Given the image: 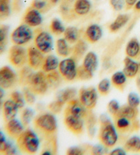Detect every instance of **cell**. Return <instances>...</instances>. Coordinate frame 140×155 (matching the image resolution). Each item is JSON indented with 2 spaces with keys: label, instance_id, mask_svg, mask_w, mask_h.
<instances>
[{
  "label": "cell",
  "instance_id": "1",
  "mask_svg": "<svg viewBox=\"0 0 140 155\" xmlns=\"http://www.w3.org/2000/svg\"><path fill=\"white\" fill-rule=\"evenodd\" d=\"M99 121L101 123V129L98 134L99 140L107 148H112L118 140V135L115 127L106 114L101 115Z\"/></svg>",
  "mask_w": 140,
  "mask_h": 155
},
{
  "label": "cell",
  "instance_id": "2",
  "mask_svg": "<svg viewBox=\"0 0 140 155\" xmlns=\"http://www.w3.org/2000/svg\"><path fill=\"white\" fill-rule=\"evenodd\" d=\"M17 145L21 151L28 154H35L40 148V140L33 130H26L17 138Z\"/></svg>",
  "mask_w": 140,
  "mask_h": 155
},
{
  "label": "cell",
  "instance_id": "3",
  "mask_svg": "<svg viewBox=\"0 0 140 155\" xmlns=\"http://www.w3.org/2000/svg\"><path fill=\"white\" fill-rule=\"evenodd\" d=\"M34 124L37 129L47 135L53 134L58 127L56 117L50 113L42 114L37 116L34 120Z\"/></svg>",
  "mask_w": 140,
  "mask_h": 155
},
{
  "label": "cell",
  "instance_id": "4",
  "mask_svg": "<svg viewBox=\"0 0 140 155\" xmlns=\"http://www.w3.org/2000/svg\"><path fill=\"white\" fill-rule=\"evenodd\" d=\"M34 36V32L31 27L26 25L25 23L18 25L10 36L12 42L15 45H23L30 42Z\"/></svg>",
  "mask_w": 140,
  "mask_h": 155
},
{
  "label": "cell",
  "instance_id": "5",
  "mask_svg": "<svg viewBox=\"0 0 140 155\" xmlns=\"http://www.w3.org/2000/svg\"><path fill=\"white\" fill-rule=\"evenodd\" d=\"M28 85L36 94H45L49 88L45 72L38 71L32 74Z\"/></svg>",
  "mask_w": 140,
  "mask_h": 155
},
{
  "label": "cell",
  "instance_id": "6",
  "mask_svg": "<svg viewBox=\"0 0 140 155\" xmlns=\"http://www.w3.org/2000/svg\"><path fill=\"white\" fill-rule=\"evenodd\" d=\"M77 68L75 60L73 58H66L60 61L58 71L64 79L71 81L77 78Z\"/></svg>",
  "mask_w": 140,
  "mask_h": 155
},
{
  "label": "cell",
  "instance_id": "7",
  "mask_svg": "<svg viewBox=\"0 0 140 155\" xmlns=\"http://www.w3.org/2000/svg\"><path fill=\"white\" fill-rule=\"evenodd\" d=\"M34 45L35 47L44 54L49 53L53 49V37L47 31H39L35 36Z\"/></svg>",
  "mask_w": 140,
  "mask_h": 155
},
{
  "label": "cell",
  "instance_id": "8",
  "mask_svg": "<svg viewBox=\"0 0 140 155\" xmlns=\"http://www.w3.org/2000/svg\"><path fill=\"white\" fill-rule=\"evenodd\" d=\"M79 100L89 110L95 107L98 101L97 91L95 87H83L79 90Z\"/></svg>",
  "mask_w": 140,
  "mask_h": 155
},
{
  "label": "cell",
  "instance_id": "9",
  "mask_svg": "<svg viewBox=\"0 0 140 155\" xmlns=\"http://www.w3.org/2000/svg\"><path fill=\"white\" fill-rule=\"evenodd\" d=\"M9 60L16 67H23L28 61V50L22 46L15 45L9 51Z\"/></svg>",
  "mask_w": 140,
  "mask_h": 155
},
{
  "label": "cell",
  "instance_id": "10",
  "mask_svg": "<svg viewBox=\"0 0 140 155\" xmlns=\"http://www.w3.org/2000/svg\"><path fill=\"white\" fill-rule=\"evenodd\" d=\"M17 80V74L10 66H5L0 69V85L4 89H9L14 86Z\"/></svg>",
  "mask_w": 140,
  "mask_h": 155
},
{
  "label": "cell",
  "instance_id": "11",
  "mask_svg": "<svg viewBox=\"0 0 140 155\" xmlns=\"http://www.w3.org/2000/svg\"><path fill=\"white\" fill-rule=\"evenodd\" d=\"M89 109H88L79 100L74 98L68 103L66 108L65 109L64 114L65 115H72V116L85 118L89 114Z\"/></svg>",
  "mask_w": 140,
  "mask_h": 155
},
{
  "label": "cell",
  "instance_id": "12",
  "mask_svg": "<svg viewBox=\"0 0 140 155\" xmlns=\"http://www.w3.org/2000/svg\"><path fill=\"white\" fill-rule=\"evenodd\" d=\"M44 53H42L36 47H30L28 49V63L29 67L34 70L42 67L45 60Z\"/></svg>",
  "mask_w": 140,
  "mask_h": 155
},
{
  "label": "cell",
  "instance_id": "13",
  "mask_svg": "<svg viewBox=\"0 0 140 155\" xmlns=\"http://www.w3.org/2000/svg\"><path fill=\"white\" fill-rule=\"evenodd\" d=\"M65 116L64 123L68 129L76 135H79L82 133L83 129H84L83 119L72 116V115H65Z\"/></svg>",
  "mask_w": 140,
  "mask_h": 155
},
{
  "label": "cell",
  "instance_id": "14",
  "mask_svg": "<svg viewBox=\"0 0 140 155\" xmlns=\"http://www.w3.org/2000/svg\"><path fill=\"white\" fill-rule=\"evenodd\" d=\"M24 23L31 28L39 26L42 22V17L39 10L31 7L27 10L23 17Z\"/></svg>",
  "mask_w": 140,
  "mask_h": 155
},
{
  "label": "cell",
  "instance_id": "15",
  "mask_svg": "<svg viewBox=\"0 0 140 155\" xmlns=\"http://www.w3.org/2000/svg\"><path fill=\"white\" fill-rule=\"evenodd\" d=\"M103 36V29L97 24L89 25L84 33L85 39L90 43H95L101 40Z\"/></svg>",
  "mask_w": 140,
  "mask_h": 155
},
{
  "label": "cell",
  "instance_id": "16",
  "mask_svg": "<svg viewBox=\"0 0 140 155\" xmlns=\"http://www.w3.org/2000/svg\"><path fill=\"white\" fill-rule=\"evenodd\" d=\"M6 130L10 137L17 139L24 131V125L20 120L14 118L7 121Z\"/></svg>",
  "mask_w": 140,
  "mask_h": 155
},
{
  "label": "cell",
  "instance_id": "17",
  "mask_svg": "<svg viewBox=\"0 0 140 155\" xmlns=\"http://www.w3.org/2000/svg\"><path fill=\"white\" fill-rule=\"evenodd\" d=\"M139 69V64L133 59L126 57L124 60L123 73L125 74L126 77L133 78L138 73Z\"/></svg>",
  "mask_w": 140,
  "mask_h": 155
},
{
  "label": "cell",
  "instance_id": "18",
  "mask_svg": "<svg viewBox=\"0 0 140 155\" xmlns=\"http://www.w3.org/2000/svg\"><path fill=\"white\" fill-rule=\"evenodd\" d=\"M18 106L12 99H9L5 101L3 103V110L4 117L6 121H8L16 117L18 110Z\"/></svg>",
  "mask_w": 140,
  "mask_h": 155
},
{
  "label": "cell",
  "instance_id": "19",
  "mask_svg": "<svg viewBox=\"0 0 140 155\" xmlns=\"http://www.w3.org/2000/svg\"><path fill=\"white\" fill-rule=\"evenodd\" d=\"M98 60L96 53L92 51L88 52L85 55L84 59H83L82 66L86 70H88L90 73L94 74V73H95L98 68Z\"/></svg>",
  "mask_w": 140,
  "mask_h": 155
},
{
  "label": "cell",
  "instance_id": "20",
  "mask_svg": "<svg viewBox=\"0 0 140 155\" xmlns=\"http://www.w3.org/2000/svg\"><path fill=\"white\" fill-rule=\"evenodd\" d=\"M92 8L90 0H75L73 11L75 15L83 16L89 13Z\"/></svg>",
  "mask_w": 140,
  "mask_h": 155
},
{
  "label": "cell",
  "instance_id": "21",
  "mask_svg": "<svg viewBox=\"0 0 140 155\" xmlns=\"http://www.w3.org/2000/svg\"><path fill=\"white\" fill-rule=\"evenodd\" d=\"M59 64L60 62L58 58L55 55H49L45 58L41 68L45 73H50L57 70L59 67Z\"/></svg>",
  "mask_w": 140,
  "mask_h": 155
},
{
  "label": "cell",
  "instance_id": "22",
  "mask_svg": "<svg viewBox=\"0 0 140 155\" xmlns=\"http://www.w3.org/2000/svg\"><path fill=\"white\" fill-rule=\"evenodd\" d=\"M77 95V90L74 87H67L60 90L56 96V100L60 101L63 104L68 103L75 98Z\"/></svg>",
  "mask_w": 140,
  "mask_h": 155
},
{
  "label": "cell",
  "instance_id": "23",
  "mask_svg": "<svg viewBox=\"0 0 140 155\" xmlns=\"http://www.w3.org/2000/svg\"><path fill=\"white\" fill-rule=\"evenodd\" d=\"M137 114H138V111H137V108L132 107L127 105L120 107L119 111L114 117L115 119L117 117H124L131 120H135L137 116Z\"/></svg>",
  "mask_w": 140,
  "mask_h": 155
},
{
  "label": "cell",
  "instance_id": "24",
  "mask_svg": "<svg viewBox=\"0 0 140 155\" xmlns=\"http://www.w3.org/2000/svg\"><path fill=\"white\" fill-rule=\"evenodd\" d=\"M125 53L127 57L136 58L140 55V43L137 39L133 38L128 42L126 46Z\"/></svg>",
  "mask_w": 140,
  "mask_h": 155
},
{
  "label": "cell",
  "instance_id": "25",
  "mask_svg": "<svg viewBox=\"0 0 140 155\" xmlns=\"http://www.w3.org/2000/svg\"><path fill=\"white\" fill-rule=\"evenodd\" d=\"M130 17L126 14H120L117 16L115 19L110 24L109 27V31L111 32H116L122 28L126 23L128 22Z\"/></svg>",
  "mask_w": 140,
  "mask_h": 155
},
{
  "label": "cell",
  "instance_id": "26",
  "mask_svg": "<svg viewBox=\"0 0 140 155\" xmlns=\"http://www.w3.org/2000/svg\"><path fill=\"white\" fill-rule=\"evenodd\" d=\"M80 32L76 27L70 26L66 28L64 32V38L69 44H75L79 40Z\"/></svg>",
  "mask_w": 140,
  "mask_h": 155
},
{
  "label": "cell",
  "instance_id": "27",
  "mask_svg": "<svg viewBox=\"0 0 140 155\" xmlns=\"http://www.w3.org/2000/svg\"><path fill=\"white\" fill-rule=\"evenodd\" d=\"M126 82V76L123 71H118L113 74L112 77V84L115 87L120 90H123Z\"/></svg>",
  "mask_w": 140,
  "mask_h": 155
},
{
  "label": "cell",
  "instance_id": "28",
  "mask_svg": "<svg viewBox=\"0 0 140 155\" xmlns=\"http://www.w3.org/2000/svg\"><path fill=\"white\" fill-rule=\"evenodd\" d=\"M46 77H47V81L49 87L55 89L61 84L62 77L61 76L59 72L56 71L50 72V73H48Z\"/></svg>",
  "mask_w": 140,
  "mask_h": 155
},
{
  "label": "cell",
  "instance_id": "29",
  "mask_svg": "<svg viewBox=\"0 0 140 155\" xmlns=\"http://www.w3.org/2000/svg\"><path fill=\"white\" fill-rule=\"evenodd\" d=\"M68 42L64 38L58 39L56 42V52L61 57H67L71 53Z\"/></svg>",
  "mask_w": 140,
  "mask_h": 155
},
{
  "label": "cell",
  "instance_id": "30",
  "mask_svg": "<svg viewBox=\"0 0 140 155\" xmlns=\"http://www.w3.org/2000/svg\"><path fill=\"white\" fill-rule=\"evenodd\" d=\"M88 45L86 42L83 40H79L75 45L72 49V55L75 60H79L87 51Z\"/></svg>",
  "mask_w": 140,
  "mask_h": 155
},
{
  "label": "cell",
  "instance_id": "31",
  "mask_svg": "<svg viewBox=\"0 0 140 155\" xmlns=\"http://www.w3.org/2000/svg\"><path fill=\"white\" fill-rule=\"evenodd\" d=\"M124 148L127 152H136L140 151V138L137 136H133L126 141Z\"/></svg>",
  "mask_w": 140,
  "mask_h": 155
},
{
  "label": "cell",
  "instance_id": "32",
  "mask_svg": "<svg viewBox=\"0 0 140 155\" xmlns=\"http://www.w3.org/2000/svg\"><path fill=\"white\" fill-rule=\"evenodd\" d=\"M131 120L124 117L115 118V126L120 132H126L131 129L132 127Z\"/></svg>",
  "mask_w": 140,
  "mask_h": 155
},
{
  "label": "cell",
  "instance_id": "33",
  "mask_svg": "<svg viewBox=\"0 0 140 155\" xmlns=\"http://www.w3.org/2000/svg\"><path fill=\"white\" fill-rule=\"evenodd\" d=\"M85 118L87 119V120H86V124H87L88 134L90 137H93L96 133V117L92 113L89 112V114L86 116Z\"/></svg>",
  "mask_w": 140,
  "mask_h": 155
},
{
  "label": "cell",
  "instance_id": "34",
  "mask_svg": "<svg viewBox=\"0 0 140 155\" xmlns=\"http://www.w3.org/2000/svg\"><path fill=\"white\" fill-rule=\"evenodd\" d=\"M49 28L51 31L55 35H60L62 34H64L66 29L61 21L57 18H53L52 21Z\"/></svg>",
  "mask_w": 140,
  "mask_h": 155
},
{
  "label": "cell",
  "instance_id": "35",
  "mask_svg": "<svg viewBox=\"0 0 140 155\" xmlns=\"http://www.w3.org/2000/svg\"><path fill=\"white\" fill-rule=\"evenodd\" d=\"M10 13V0H0V19H4L8 17Z\"/></svg>",
  "mask_w": 140,
  "mask_h": 155
},
{
  "label": "cell",
  "instance_id": "36",
  "mask_svg": "<svg viewBox=\"0 0 140 155\" xmlns=\"http://www.w3.org/2000/svg\"><path fill=\"white\" fill-rule=\"evenodd\" d=\"M34 111L31 108H25L21 112V121L22 122L24 126H28L30 124L33 119Z\"/></svg>",
  "mask_w": 140,
  "mask_h": 155
},
{
  "label": "cell",
  "instance_id": "37",
  "mask_svg": "<svg viewBox=\"0 0 140 155\" xmlns=\"http://www.w3.org/2000/svg\"><path fill=\"white\" fill-rule=\"evenodd\" d=\"M33 73L34 72L32 71V68L31 67H29H29H24L20 73L21 84L25 85H28L29 79H30Z\"/></svg>",
  "mask_w": 140,
  "mask_h": 155
},
{
  "label": "cell",
  "instance_id": "38",
  "mask_svg": "<svg viewBox=\"0 0 140 155\" xmlns=\"http://www.w3.org/2000/svg\"><path fill=\"white\" fill-rule=\"evenodd\" d=\"M110 87H111V82L108 79H103L98 83L97 89L98 92L102 95H107L109 94Z\"/></svg>",
  "mask_w": 140,
  "mask_h": 155
},
{
  "label": "cell",
  "instance_id": "39",
  "mask_svg": "<svg viewBox=\"0 0 140 155\" xmlns=\"http://www.w3.org/2000/svg\"><path fill=\"white\" fill-rule=\"evenodd\" d=\"M11 99L14 101L16 105L18 106L19 109H22L24 107L25 104V98L23 97V94L18 91L13 92L11 94Z\"/></svg>",
  "mask_w": 140,
  "mask_h": 155
},
{
  "label": "cell",
  "instance_id": "40",
  "mask_svg": "<svg viewBox=\"0 0 140 155\" xmlns=\"http://www.w3.org/2000/svg\"><path fill=\"white\" fill-rule=\"evenodd\" d=\"M70 4H71V2L63 0L62 3L61 4L60 6V13L64 18H71V17H72V11H73V8H72V9L71 8Z\"/></svg>",
  "mask_w": 140,
  "mask_h": 155
},
{
  "label": "cell",
  "instance_id": "41",
  "mask_svg": "<svg viewBox=\"0 0 140 155\" xmlns=\"http://www.w3.org/2000/svg\"><path fill=\"white\" fill-rule=\"evenodd\" d=\"M23 97L25 98V102L29 104V105H33L36 101V97H35V93L30 90V88L25 87L24 88L23 92Z\"/></svg>",
  "mask_w": 140,
  "mask_h": 155
},
{
  "label": "cell",
  "instance_id": "42",
  "mask_svg": "<svg viewBox=\"0 0 140 155\" xmlns=\"http://www.w3.org/2000/svg\"><path fill=\"white\" fill-rule=\"evenodd\" d=\"M127 103L129 106L137 108L140 104V98L139 95L135 92H130L127 97Z\"/></svg>",
  "mask_w": 140,
  "mask_h": 155
},
{
  "label": "cell",
  "instance_id": "43",
  "mask_svg": "<svg viewBox=\"0 0 140 155\" xmlns=\"http://www.w3.org/2000/svg\"><path fill=\"white\" fill-rule=\"evenodd\" d=\"M92 77H93V73H92L90 71L86 70L83 66H80V67L77 68V77L78 79H82V80H88V79H90Z\"/></svg>",
  "mask_w": 140,
  "mask_h": 155
},
{
  "label": "cell",
  "instance_id": "44",
  "mask_svg": "<svg viewBox=\"0 0 140 155\" xmlns=\"http://www.w3.org/2000/svg\"><path fill=\"white\" fill-rule=\"evenodd\" d=\"M49 4H52L49 0H33L32 3V7L34 9L41 11L45 10Z\"/></svg>",
  "mask_w": 140,
  "mask_h": 155
},
{
  "label": "cell",
  "instance_id": "45",
  "mask_svg": "<svg viewBox=\"0 0 140 155\" xmlns=\"http://www.w3.org/2000/svg\"><path fill=\"white\" fill-rule=\"evenodd\" d=\"M64 105V104L61 103L60 101L55 100V101H53L52 103H51L48 107H49V110L52 111L53 114H57L60 113L62 111Z\"/></svg>",
  "mask_w": 140,
  "mask_h": 155
},
{
  "label": "cell",
  "instance_id": "46",
  "mask_svg": "<svg viewBox=\"0 0 140 155\" xmlns=\"http://www.w3.org/2000/svg\"><path fill=\"white\" fill-rule=\"evenodd\" d=\"M120 108V106L119 105V103L116 100H112L111 101H109L108 105H107V109H108L109 113L114 116L118 113Z\"/></svg>",
  "mask_w": 140,
  "mask_h": 155
},
{
  "label": "cell",
  "instance_id": "47",
  "mask_svg": "<svg viewBox=\"0 0 140 155\" xmlns=\"http://www.w3.org/2000/svg\"><path fill=\"white\" fill-rule=\"evenodd\" d=\"M109 4L115 11H120L125 6V0H109Z\"/></svg>",
  "mask_w": 140,
  "mask_h": 155
},
{
  "label": "cell",
  "instance_id": "48",
  "mask_svg": "<svg viewBox=\"0 0 140 155\" xmlns=\"http://www.w3.org/2000/svg\"><path fill=\"white\" fill-rule=\"evenodd\" d=\"M107 147L105 146L103 144V145H95L92 148V153L96 155L105 154L107 152Z\"/></svg>",
  "mask_w": 140,
  "mask_h": 155
},
{
  "label": "cell",
  "instance_id": "49",
  "mask_svg": "<svg viewBox=\"0 0 140 155\" xmlns=\"http://www.w3.org/2000/svg\"><path fill=\"white\" fill-rule=\"evenodd\" d=\"M8 145V141L4 133L0 130V152H5Z\"/></svg>",
  "mask_w": 140,
  "mask_h": 155
},
{
  "label": "cell",
  "instance_id": "50",
  "mask_svg": "<svg viewBox=\"0 0 140 155\" xmlns=\"http://www.w3.org/2000/svg\"><path fill=\"white\" fill-rule=\"evenodd\" d=\"M6 154H9V155H13L16 154L17 153V150L15 144L13 143L11 141H8V145L6 147V151L4 152Z\"/></svg>",
  "mask_w": 140,
  "mask_h": 155
},
{
  "label": "cell",
  "instance_id": "51",
  "mask_svg": "<svg viewBox=\"0 0 140 155\" xmlns=\"http://www.w3.org/2000/svg\"><path fill=\"white\" fill-rule=\"evenodd\" d=\"M66 154L68 155H82L83 154V151L79 147L74 146L69 148L66 152Z\"/></svg>",
  "mask_w": 140,
  "mask_h": 155
},
{
  "label": "cell",
  "instance_id": "52",
  "mask_svg": "<svg viewBox=\"0 0 140 155\" xmlns=\"http://www.w3.org/2000/svg\"><path fill=\"white\" fill-rule=\"evenodd\" d=\"M8 32V27L5 25L0 27V42L6 41Z\"/></svg>",
  "mask_w": 140,
  "mask_h": 155
},
{
  "label": "cell",
  "instance_id": "53",
  "mask_svg": "<svg viewBox=\"0 0 140 155\" xmlns=\"http://www.w3.org/2000/svg\"><path fill=\"white\" fill-rule=\"evenodd\" d=\"M110 155H125L126 154V151L125 148H116L110 152Z\"/></svg>",
  "mask_w": 140,
  "mask_h": 155
},
{
  "label": "cell",
  "instance_id": "54",
  "mask_svg": "<svg viewBox=\"0 0 140 155\" xmlns=\"http://www.w3.org/2000/svg\"><path fill=\"white\" fill-rule=\"evenodd\" d=\"M137 1L138 0H125L126 10H129L133 8Z\"/></svg>",
  "mask_w": 140,
  "mask_h": 155
},
{
  "label": "cell",
  "instance_id": "55",
  "mask_svg": "<svg viewBox=\"0 0 140 155\" xmlns=\"http://www.w3.org/2000/svg\"><path fill=\"white\" fill-rule=\"evenodd\" d=\"M6 49V41L0 42V55L3 54Z\"/></svg>",
  "mask_w": 140,
  "mask_h": 155
},
{
  "label": "cell",
  "instance_id": "56",
  "mask_svg": "<svg viewBox=\"0 0 140 155\" xmlns=\"http://www.w3.org/2000/svg\"><path fill=\"white\" fill-rule=\"evenodd\" d=\"M134 9L137 10V11H140V0L139 1H137L136 2V4H135Z\"/></svg>",
  "mask_w": 140,
  "mask_h": 155
},
{
  "label": "cell",
  "instance_id": "57",
  "mask_svg": "<svg viewBox=\"0 0 140 155\" xmlns=\"http://www.w3.org/2000/svg\"><path fill=\"white\" fill-rule=\"evenodd\" d=\"M4 97V88L0 85V100H2Z\"/></svg>",
  "mask_w": 140,
  "mask_h": 155
},
{
  "label": "cell",
  "instance_id": "58",
  "mask_svg": "<svg viewBox=\"0 0 140 155\" xmlns=\"http://www.w3.org/2000/svg\"><path fill=\"white\" fill-rule=\"evenodd\" d=\"M136 85L138 90L140 91V77H137V79L136 80Z\"/></svg>",
  "mask_w": 140,
  "mask_h": 155
},
{
  "label": "cell",
  "instance_id": "59",
  "mask_svg": "<svg viewBox=\"0 0 140 155\" xmlns=\"http://www.w3.org/2000/svg\"><path fill=\"white\" fill-rule=\"evenodd\" d=\"M51 3H52V5H54L56 4L57 3H58L59 2H60V0H49Z\"/></svg>",
  "mask_w": 140,
  "mask_h": 155
},
{
  "label": "cell",
  "instance_id": "60",
  "mask_svg": "<svg viewBox=\"0 0 140 155\" xmlns=\"http://www.w3.org/2000/svg\"><path fill=\"white\" fill-rule=\"evenodd\" d=\"M42 154L45 155V154H47V155H51L52 154V152H51L49 150H45L44 152H42Z\"/></svg>",
  "mask_w": 140,
  "mask_h": 155
},
{
  "label": "cell",
  "instance_id": "61",
  "mask_svg": "<svg viewBox=\"0 0 140 155\" xmlns=\"http://www.w3.org/2000/svg\"><path fill=\"white\" fill-rule=\"evenodd\" d=\"M2 107H3V102L2 100H0V112H1Z\"/></svg>",
  "mask_w": 140,
  "mask_h": 155
},
{
  "label": "cell",
  "instance_id": "62",
  "mask_svg": "<svg viewBox=\"0 0 140 155\" xmlns=\"http://www.w3.org/2000/svg\"><path fill=\"white\" fill-rule=\"evenodd\" d=\"M64 1H66V2H72V1H74V0H64Z\"/></svg>",
  "mask_w": 140,
  "mask_h": 155
}]
</instances>
